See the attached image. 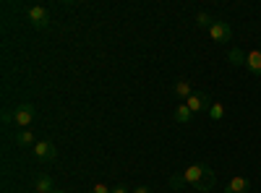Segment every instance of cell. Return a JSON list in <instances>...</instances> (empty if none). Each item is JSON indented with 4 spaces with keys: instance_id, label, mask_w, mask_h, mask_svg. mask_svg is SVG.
Masks as SVG:
<instances>
[{
    "instance_id": "obj_1",
    "label": "cell",
    "mask_w": 261,
    "mask_h": 193,
    "mask_svg": "<svg viewBox=\"0 0 261 193\" xmlns=\"http://www.w3.org/2000/svg\"><path fill=\"white\" fill-rule=\"evenodd\" d=\"M183 185H193L196 190L209 193L214 188V173H212V167L204 164V162H193L191 167L183 170V173L170 178V188L172 190H180Z\"/></svg>"
},
{
    "instance_id": "obj_2",
    "label": "cell",
    "mask_w": 261,
    "mask_h": 193,
    "mask_svg": "<svg viewBox=\"0 0 261 193\" xmlns=\"http://www.w3.org/2000/svg\"><path fill=\"white\" fill-rule=\"evenodd\" d=\"M34 115H37L34 104H16L13 110H6L3 113V120L6 123H13L18 131H27V128L34 123Z\"/></svg>"
},
{
    "instance_id": "obj_3",
    "label": "cell",
    "mask_w": 261,
    "mask_h": 193,
    "mask_svg": "<svg viewBox=\"0 0 261 193\" xmlns=\"http://www.w3.org/2000/svg\"><path fill=\"white\" fill-rule=\"evenodd\" d=\"M24 13H27V18H29V24L37 26V29H47L50 21H53V18H50V11H47L45 6H27Z\"/></svg>"
},
{
    "instance_id": "obj_4",
    "label": "cell",
    "mask_w": 261,
    "mask_h": 193,
    "mask_svg": "<svg viewBox=\"0 0 261 193\" xmlns=\"http://www.w3.org/2000/svg\"><path fill=\"white\" fill-rule=\"evenodd\" d=\"M209 37H212V42H217V45H225V42L232 39V26L227 24V21L217 18L214 24L209 26Z\"/></svg>"
},
{
    "instance_id": "obj_5",
    "label": "cell",
    "mask_w": 261,
    "mask_h": 193,
    "mask_svg": "<svg viewBox=\"0 0 261 193\" xmlns=\"http://www.w3.org/2000/svg\"><path fill=\"white\" fill-rule=\"evenodd\" d=\"M32 152H34V157H37L39 162H53V159L58 157V146H55L53 141H37V144L32 146Z\"/></svg>"
},
{
    "instance_id": "obj_6",
    "label": "cell",
    "mask_w": 261,
    "mask_h": 193,
    "mask_svg": "<svg viewBox=\"0 0 261 193\" xmlns=\"http://www.w3.org/2000/svg\"><path fill=\"white\" fill-rule=\"evenodd\" d=\"M186 104H188V110L196 115V113L209 110V107H212V97H209L206 92H193V94L186 99Z\"/></svg>"
},
{
    "instance_id": "obj_7",
    "label": "cell",
    "mask_w": 261,
    "mask_h": 193,
    "mask_svg": "<svg viewBox=\"0 0 261 193\" xmlns=\"http://www.w3.org/2000/svg\"><path fill=\"white\" fill-rule=\"evenodd\" d=\"M225 193H251V180L243 178V175H235V178L225 185Z\"/></svg>"
},
{
    "instance_id": "obj_8",
    "label": "cell",
    "mask_w": 261,
    "mask_h": 193,
    "mask_svg": "<svg viewBox=\"0 0 261 193\" xmlns=\"http://www.w3.org/2000/svg\"><path fill=\"white\" fill-rule=\"evenodd\" d=\"M34 188H37V193H53V190H55V180H53V175L39 173V175L34 178Z\"/></svg>"
},
{
    "instance_id": "obj_9",
    "label": "cell",
    "mask_w": 261,
    "mask_h": 193,
    "mask_svg": "<svg viewBox=\"0 0 261 193\" xmlns=\"http://www.w3.org/2000/svg\"><path fill=\"white\" fill-rule=\"evenodd\" d=\"M246 68H248L253 76H261V50L246 52Z\"/></svg>"
},
{
    "instance_id": "obj_10",
    "label": "cell",
    "mask_w": 261,
    "mask_h": 193,
    "mask_svg": "<svg viewBox=\"0 0 261 193\" xmlns=\"http://www.w3.org/2000/svg\"><path fill=\"white\" fill-rule=\"evenodd\" d=\"M172 118H175V123H178V125H188V123L193 120V113L188 110V104L183 102V104H178V107H175V113H172Z\"/></svg>"
},
{
    "instance_id": "obj_11",
    "label": "cell",
    "mask_w": 261,
    "mask_h": 193,
    "mask_svg": "<svg viewBox=\"0 0 261 193\" xmlns=\"http://www.w3.org/2000/svg\"><path fill=\"white\" fill-rule=\"evenodd\" d=\"M13 144H16V146H34V144H37V139H34V133L27 128V131H16Z\"/></svg>"
},
{
    "instance_id": "obj_12",
    "label": "cell",
    "mask_w": 261,
    "mask_h": 193,
    "mask_svg": "<svg viewBox=\"0 0 261 193\" xmlns=\"http://www.w3.org/2000/svg\"><path fill=\"white\" fill-rule=\"evenodd\" d=\"M175 94H178V97H180V99L186 102V99H188V97L193 94V87H191V81H186V78H180V81L175 84Z\"/></svg>"
},
{
    "instance_id": "obj_13",
    "label": "cell",
    "mask_w": 261,
    "mask_h": 193,
    "mask_svg": "<svg viewBox=\"0 0 261 193\" xmlns=\"http://www.w3.org/2000/svg\"><path fill=\"white\" fill-rule=\"evenodd\" d=\"M214 16L212 13H206V11H201V13H196V26H199V29H209L212 24H214Z\"/></svg>"
},
{
    "instance_id": "obj_14",
    "label": "cell",
    "mask_w": 261,
    "mask_h": 193,
    "mask_svg": "<svg viewBox=\"0 0 261 193\" xmlns=\"http://www.w3.org/2000/svg\"><path fill=\"white\" fill-rule=\"evenodd\" d=\"M206 113H209L212 120H222V118H225V104H222V102H212V107H209Z\"/></svg>"
},
{
    "instance_id": "obj_15",
    "label": "cell",
    "mask_w": 261,
    "mask_h": 193,
    "mask_svg": "<svg viewBox=\"0 0 261 193\" xmlns=\"http://www.w3.org/2000/svg\"><path fill=\"white\" fill-rule=\"evenodd\" d=\"M227 60L232 63V66H246V52H243V50H235V47H232V50L227 52Z\"/></svg>"
},
{
    "instance_id": "obj_16",
    "label": "cell",
    "mask_w": 261,
    "mask_h": 193,
    "mask_svg": "<svg viewBox=\"0 0 261 193\" xmlns=\"http://www.w3.org/2000/svg\"><path fill=\"white\" fill-rule=\"evenodd\" d=\"M92 193H113V188H107V185H102V183H99V185H94V188H92Z\"/></svg>"
},
{
    "instance_id": "obj_17",
    "label": "cell",
    "mask_w": 261,
    "mask_h": 193,
    "mask_svg": "<svg viewBox=\"0 0 261 193\" xmlns=\"http://www.w3.org/2000/svg\"><path fill=\"white\" fill-rule=\"evenodd\" d=\"M113 193H134V190H128V185H115Z\"/></svg>"
},
{
    "instance_id": "obj_18",
    "label": "cell",
    "mask_w": 261,
    "mask_h": 193,
    "mask_svg": "<svg viewBox=\"0 0 261 193\" xmlns=\"http://www.w3.org/2000/svg\"><path fill=\"white\" fill-rule=\"evenodd\" d=\"M134 193H151V188H146V185H139V188H134Z\"/></svg>"
},
{
    "instance_id": "obj_19",
    "label": "cell",
    "mask_w": 261,
    "mask_h": 193,
    "mask_svg": "<svg viewBox=\"0 0 261 193\" xmlns=\"http://www.w3.org/2000/svg\"><path fill=\"white\" fill-rule=\"evenodd\" d=\"M53 193H65V190H60V188H55V190H53Z\"/></svg>"
}]
</instances>
